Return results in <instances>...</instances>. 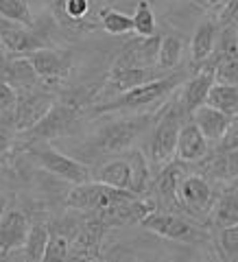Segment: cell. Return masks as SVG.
<instances>
[{
  "label": "cell",
  "mask_w": 238,
  "mask_h": 262,
  "mask_svg": "<svg viewBox=\"0 0 238 262\" xmlns=\"http://www.w3.org/2000/svg\"><path fill=\"white\" fill-rule=\"evenodd\" d=\"M125 158L129 162V168H131V184H129V190L134 194H140L144 196L151 188V164L149 158L140 151V149H127L122 151Z\"/></svg>",
  "instance_id": "21"
},
{
  "label": "cell",
  "mask_w": 238,
  "mask_h": 262,
  "mask_svg": "<svg viewBox=\"0 0 238 262\" xmlns=\"http://www.w3.org/2000/svg\"><path fill=\"white\" fill-rule=\"evenodd\" d=\"M208 140L201 134L192 120H188L186 125H182L177 136V149H175V160L184 162V164H194V162H203L208 155Z\"/></svg>",
  "instance_id": "15"
},
{
  "label": "cell",
  "mask_w": 238,
  "mask_h": 262,
  "mask_svg": "<svg viewBox=\"0 0 238 262\" xmlns=\"http://www.w3.org/2000/svg\"><path fill=\"white\" fill-rule=\"evenodd\" d=\"M212 184H238V149L217 151L210 162H206L203 173Z\"/></svg>",
  "instance_id": "18"
},
{
  "label": "cell",
  "mask_w": 238,
  "mask_h": 262,
  "mask_svg": "<svg viewBox=\"0 0 238 262\" xmlns=\"http://www.w3.org/2000/svg\"><path fill=\"white\" fill-rule=\"evenodd\" d=\"M31 221L22 210H5L0 214V258L24 247Z\"/></svg>",
  "instance_id": "13"
},
{
  "label": "cell",
  "mask_w": 238,
  "mask_h": 262,
  "mask_svg": "<svg viewBox=\"0 0 238 262\" xmlns=\"http://www.w3.org/2000/svg\"><path fill=\"white\" fill-rule=\"evenodd\" d=\"M0 15L24 24H33V15L27 0H0Z\"/></svg>",
  "instance_id": "29"
},
{
  "label": "cell",
  "mask_w": 238,
  "mask_h": 262,
  "mask_svg": "<svg viewBox=\"0 0 238 262\" xmlns=\"http://www.w3.org/2000/svg\"><path fill=\"white\" fill-rule=\"evenodd\" d=\"M27 59L31 61L35 75L39 77L42 83H57L68 77V72L72 68V57L68 51H59V48L42 46L37 51H33L27 55Z\"/></svg>",
  "instance_id": "11"
},
{
  "label": "cell",
  "mask_w": 238,
  "mask_h": 262,
  "mask_svg": "<svg viewBox=\"0 0 238 262\" xmlns=\"http://www.w3.org/2000/svg\"><path fill=\"white\" fill-rule=\"evenodd\" d=\"M140 225L151 234H158L166 241H177V243H201L208 238V234L203 229L197 227L192 221H188L186 214L179 212H164V210H151L146 214Z\"/></svg>",
  "instance_id": "6"
},
{
  "label": "cell",
  "mask_w": 238,
  "mask_h": 262,
  "mask_svg": "<svg viewBox=\"0 0 238 262\" xmlns=\"http://www.w3.org/2000/svg\"><path fill=\"white\" fill-rule=\"evenodd\" d=\"M155 116H158V114H144V116L120 118V120L103 125L92 138L94 151L103 153V155H118L122 151L131 149V144L153 125L151 120Z\"/></svg>",
  "instance_id": "3"
},
{
  "label": "cell",
  "mask_w": 238,
  "mask_h": 262,
  "mask_svg": "<svg viewBox=\"0 0 238 262\" xmlns=\"http://www.w3.org/2000/svg\"><path fill=\"white\" fill-rule=\"evenodd\" d=\"M236 44H238V33H236Z\"/></svg>",
  "instance_id": "38"
},
{
  "label": "cell",
  "mask_w": 238,
  "mask_h": 262,
  "mask_svg": "<svg viewBox=\"0 0 238 262\" xmlns=\"http://www.w3.org/2000/svg\"><path fill=\"white\" fill-rule=\"evenodd\" d=\"M24 151H27L46 173L59 177L68 184H83L88 179H92V168H90L88 164L61 153L48 140H31L24 146Z\"/></svg>",
  "instance_id": "4"
},
{
  "label": "cell",
  "mask_w": 238,
  "mask_h": 262,
  "mask_svg": "<svg viewBox=\"0 0 238 262\" xmlns=\"http://www.w3.org/2000/svg\"><path fill=\"white\" fill-rule=\"evenodd\" d=\"M188 118H190L197 125V129L206 136L208 142H219L221 138H223V134H225L229 120H232V116H227L225 112L212 107V105H208V103H203L194 112H190V116Z\"/></svg>",
  "instance_id": "16"
},
{
  "label": "cell",
  "mask_w": 238,
  "mask_h": 262,
  "mask_svg": "<svg viewBox=\"0 0 238 262\" xmlns=\"http://www.w3.org/2000/svg\"><path fill=\"white\" fill-rule=\"evenodd\" d=\"M79 107L77 103H57L51 110L46 112V116L37 122L35 127H31L29 131H24V136L31 140H48L51 142L53 138L66 136L72 129V125L79 118Z\"/></svg>",
  "instance_id": "9"
},
{
  "label": "cell",
  "mask_w": 238,
  "mask_h": 262,
  "mask_svg": "<svg viewBox=\"0 0 238 262\" xmlns=\"http://www.w3.org/2000/svg\"><path fill=\"white\" fill-rule=\"evenodd\" d=\"M219 27H234V29H238V0H227V3L223 5Z\"/></svg>",
  "instance_id": "33"
},
{
  "label": "cell",
  "mask_w": 238,
  "mask_h": 262,
  "mask_svg": "<svg viewBox=\"0 0 238 262\" xmlns=\"http://www.w3.org/2000/svg\"><path fill=\"white\" fill-rule=\"evenodd\" d=\"M94 182H101L105 186L112 188H122V190H129L131 184V168L129 162L125 158V153H118L114 160H107L105 164H101L94 173H92Z\"/></svg>",
  "instance_id": "19"
},
{
  "label": "cell",
  "mask_w": 238,
  "mask_h": 262,
  "mask_svg": "<svg viewBox=\"0 0 238 262\" xmlns=\"http://www.w3.org/2000/svg\"><path fill=\"white\" fill-rule=\"evenodd\" d=\"M131 20H134V33L140 35V37L153 35L155 27H158L153 7L149 5V0H140V3L136 5V11H134V15H131Z\"/></svg>",
  "instance_id": "25"
},
{
  "label": "cell",
  "mask_w": 238,
  "mask_h": 262,
  "mask_svg": "<svg viewBox=\"0 0 238 262\" xmlns=\"http://www.w3.org/2000/svg\"><path fill=\"white\" fill-rule=\"evenodd\" d=\"M18 101V92L0 77V114H11Z\"/></svg>",
  "instance_id": "32"
},
{
  "label": "cell",
  "mask_w": 238,
  "mask_h": 262,
  "mask_svg": "<svg viewBox=\"0 0 238 262\" xmlns=\"http://www.w3.org/2000/svg\"><path fill=\"white\" fill-rule=\"evenodd\" d=\"M184 116H188L182 103H168L158 112L153 122V131L146 142V158H149L151 168H162L168 162L175 160V149H177V136L179 129L184 125Z\"/></svg>",
  "instance_id": "2"
},
{
  "label": "cell",
  "mask_w": 238,
  "mask_h": 262,
  "mask_svg": "<svg viewBox=\"0 0 238 262\" xmlns=\"http://www.w3.org/2000/svg\"><path fill=\"white\" fill-rule=\"evenodd\" d=\"M5 210H7V196H5L3 192H0V214H3Z\"/></svg>",
  "instance_id": "37"
},
{
  "label": "cell",
  "mask_w": 238,
  "mask_h": 262,
  "mask_svg": "<svg viewBox=\"0 0 238 262\" xmlns=\"http://www.w3.org/2000/svg\"><path fill=\"white\" fill-rule=\"evenodd\" d=\"M192 3L199 5L201 9H206V11H214V9H223V5L227 0H192Z\"/></svg>",
  "instance_id": "35"
},
{
  "label": "cell",
  "mask_w": 238,
  "mask_h": 262,
  "mask_svg": "<svg viewBox=\"0 0 238 262\" xmlns=\"http://www.w3.org/2000/svg\"><path fill=\"white\" fill-rule=\"evenodd\" d=\"M7 59H9V53L3 48V44H0V70H3V66L7 63Z\"/></svg>",
  "instance_id": "36"
},
{
  "label": "cell",
  "mask_w": 238,
  "mask_h": 262,
  "mask_svg": "<svg viewBox=\"0 0 238 262\" xmlns=\"http://www.w3.org/2000/svg\"><path fill=\"white\" fill-rule=\"evenodd\" d=\"M212 85H214V68L208 63H201V68L188 81H184V90H182V96H179V103H182V107L186 110L188 116H190V112H194L199 105H203L208 101Z\"/></svg>",
  "instance_id": "14"
},
{
  "label": "cell",
  "mask_w": 238,
  "mask_h": 262,
  "mask_svg": "<svg viewBox=\"0 0 238 262\" xmlns=\"http://www.w3.org/2000/svg\"><path fill=\"white\" fill-rule=\"evenodd\" d=\"M219 39V24L214 20H203L199 27L194 29L192 42H190V59L192 66H199L206 59H210V55L217 48Z\"/></svg>",
  "instance_id": "20"
},
{
  "label": "cell",
  "mask_w": 238,
  "mask_h": 262,
  "mask_svg": "<svg viewBox=\"0 0 238 262\" xmlns=\"http://www.w3.org/2000/svg\"><path fill=\"white\" fill-rule=\"evenodd\" d=\"M101 27L110 33V35H127L134 31V20L131 15L116 11V9H105L101 11Z\"/></svg>",
  "instance_id": "27"
},
{
  "label": "cell",
  "mask_w": 238,
  "mask_h": 262,
  "mask_svg": "<svg viewBox=\"0 0 238 262\" xmlns=\"http://www.w3.org/2000/svg\"><path fill=\"white\" fill-rule=\"evenodd\" d=\"M68 256H70V238L63 232H57V229H53V232L48 234V243H46L42 262L68 260Z\"/></svg>",
  "instance_id": "28"
},
{
  "label": "cell",
  "mask_w": 238,
  "mask_h": 262,
  "mask_svg": "<svg viewBox=\"0 0 238 262\" xmlns=\"http://www.w3.org/2000/svg\"><path fill=\"white\" fill-rule=\"evenodd\" d=\"M9 153H11V138L0 131V166H3V162L9 158Z\"/></svg>",
  "instance_id": "34"
},
{
  "label": "cell",
  "mask_w": 238,
  "mask_h": 262,
  "mask_svg": "<svg viewBox=\"0 0 238 262\" xmlns=\"http://www.w3.org/2000/svg\"><path fill=\"white\" fill-rule=\"evenodd\" d=\"M217 144H219L217 151H234V149H238V114H236V116H232V120H229L223 138H221Z\"/></svg>",
  "instance_id": "30"
},
{
  "label": "cell",
  "mask_w": 238,
  "mask_h": 262,
  "mask_svg": "<svg viewBox=\"0 0 238 262\" xmlns=\"http://www.w3.org/2000/svg\"><path fill=\"white\" fill-rule=\"evenodd\" d=\"M208 105L217 107L221 112H225L227 116H236L238 114V85L236 83H219L214 81V85L210 88L208 94Z\"/></svg>",
  "instance_id": "23"
},
{
  "label": "cell",
  "mask_w": 238,
  "mask_h": 262,
  "mask_svg": "<svg viewBox=\"0 0 238 262\" xmlns=\"http://www.w3.org/2000/svg\"><path fill=\"white\" fill-rule=\"evenodd\" d=\"M217 199L214 184L201 173H186L177 184V201L182 214L194 221H208L210 208Z\"/></svg>",
  "instance_id": "5"
},
{
  "label": "cell",
  "mask_w": 238,
  "mask_h": 262,
  "mask_svg": "<svg viewBox=\"0 0 238 262\" xmlns=\"http://www.w3.org/2000/svg\"><path fill=\"white\" fill-rule=\"evenodd\" d=\"M27 3H29V0H27Z\"/></svg>",
  "instance_id": "39"
},
{
  "label": "cell",
  "mask_w": 238,
  "mask_h": 262,
  "mask_svg": "<svg viewBox=\"0 0 238 262\" xmlns=\"http://www.w3.org/2000/svg\"><path fill=\"white\" fill-rule=\"evenodd\" d=\"M48 234H51V229H48L46 223H31L27 241H24V247H22L24 258L31 262H42L46 243H48Z\"/></svg>",
  "instance_id": "24"
},
{
  "label": "cell",
  "mask_w": 238,
  "mask_h": 262,
  "mask_svg": "<svg viewBox=\"0 0 238 262\" xmlns=\"http://www.w3.org/2000/svg\"><path fill=\"white\" fill-rule=\"evenodd\" d=\"M55 101L57 96L48 92V90H39V88L24 90L22 94H18V101H15V107L11 112L13 129L18 134H24L31 127H35L46 116V112L55 105Z\"/></svg>",
  "instance_id": "8"
},
{
  "label": "cell",
  "mask_w": 238,
  "mask_h": 262,
  "mask_svg": "<svg viewBox=\"0 0 238 262\" xmlns=\"http://www.w3.org/2000/svg\"><path fill=\"white\" fill-rule=\"evenodd\" d=\"M90 11V0H63V13L72 22L83 20Z\"/></svg>",
  "instance_id": "31"
},
{
  "label": "cell",
  "mask_w": 238,
  "mask_h": 262,
  "mask_svg": "<svg viewBox=\"0 0 238 262\" xmlns=\"http://www.w3.org/2000/svg\"><path fill=\"white\" fill-rule=\"evenodd\" d=\"M184 83V72H168V75L155 77L144 81L140 85H134L125 92L116 94L110 101L94 105V114H112V112H138L162 103L177 85Z\"/></svg>",
  "instance_id": "1"
},
{
  "label": "cell",
  "mask_w": 238,
  "mask_h": 262,
  "mask_svg": "<svg viewBox=\"0 0 238 262\" xmlns=\"http://www.w3.org/2000/svg\"><path fill=\"white\" fill-rule=\"evenodd\" d=\"M208 221L212 227H227L238 223V184H227L225 190L217 194Z\"/></svg>",
  "instance_id": "17"
},
{
  "label": "cell",
  "mask_w": 238,
  "mask_h": 262,
  "mask_svg": "<svg viewBox=\"0 0 238 262\" xmlns=\"http://www.w3.org/2000/svg\"><path fill=\"white\" fill-rule=\"evenodd\" d=\"M158 48H160V35H149V37H140L122 48L120 55L116 57L112 68H138V70H158Z\"/></svg>",
  "instance_id": "12"
},
{
  "label": "cell",
  "mask_w": 238,
  "mask_h": 262,
  "mask_svg": "<svg viewBox=\"0 0 238 262\" xmlns=\"http://www.w3.org/2000/svg\"><path fill=\"white\" fill-rule=\"evenodd\" d=\"M217 249L225 262H238V223L219 227Z\"/></svg>",
  "instance_id": "26"
},
{
  "label": "cell",
  "mask_w": 238,
  "mask_h": 262,
  "mask_svg": "<svg viewBox=\"0 0 238 262\" xmlns=\"http://www.w3.org/2000/svg\"><path fill=\"white\" fill-rule=\"evenodd\" d=\"M0 44L9 55L27 57L29 53L46 46V39L33 31V24H24L0 15Z\"/></svg>",
  "instance_id": "10"
},
{
  "label": "cell",
  "mask_w": 238,
  "mask_h": 262,
  "mask_svg": "<svg viewBox=\"0 0 238 262\" xmlns=\"http://www.w3.org/2000/svg\"><path fill=\"white\" fill-rule=\"evenodd\" d=\"M134 192L122 190V188L105 186L94 179H88L83 184H72V190L66 196V206L77 212H85V214H96L105 208L114 206L120 199H127Z\"/></svg>",
  "instance_id": "7"
},
{
  "label": "cell",
  "mask_w": 238,
  "mask_h": 262,
  "mask_svg": "<svg viewBox=\"0 0 238 262\" xmlns=\"http://www.w3.org/2000/svg\"><path fill=\"white\" fill-rule=\"evenodd\" d=\"M184 55V42L177 35H164L160 37V48H158V68L162 75H168L177 68Z\"/></svg>",
  "instance_id": "22"
}]
</instances>
